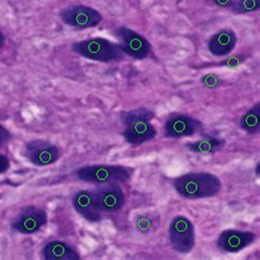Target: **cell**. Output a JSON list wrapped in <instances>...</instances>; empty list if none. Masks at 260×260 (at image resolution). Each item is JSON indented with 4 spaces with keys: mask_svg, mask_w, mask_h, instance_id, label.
<instances>
[{
    "mask_svg": "<svg viewBox=\"0 0 260 260\" xmlns=\"http://www.w3.org/2000/svg\"><path fill=\"white\" fill-rule=\"evenodd\" d=\"M173 186L181 198L197 200L217 196L222 190V181L210 173H189L176 178Z\"/></svg>",
    "mask_w": 260,
    "mask_h": 260,
    "instance_id": "6da1fadb",
    "label": "cell"
},
{
    "mask_svg": "<svg viewBox=\"0 0 260 260\" xmlns=\"http://www.w3.org/2000/svg\"><path fill=\"white\" fill-rule=\"evenodd\" d=\"M77 55L100 63H118L124 58L119 43H113L106 38H91L78 41L72 45Z\"/></svg>",
    "mask_w": 260,
    "mask_h": 260,
    "instance_id": "7a4b0ae2",
    "label": "cell"
},
{
    "mask_svg": "<svg viewBox=\"0 0 260 260\" xmlns=\"http://www.w3.org/2000/svg\"><path fill=\"white\" fill-rule=\"evenodd\" d=\"M132 175L133 168L122 165H90L80 167L75 172L77 179L94 184L126 182Z\"/></svg>",
    "mask_w": 260,
    "mask_h": 260,
    "instance_id": "3957f363",
    "label": "cell"
},
{
    "mask_svg": "<svg viewBox=\"0 0 260 260\" xmlns=\"http://www.w3.org/2000/svg\"><path fill=\"white\" fill-rule=\"evenodd\" d=\"M59 19L75 30H88L98 26L104 17L101 13L85 5H71L59 11Z\"/></svg>",
    "mask_w": 260,
    "mask_h": 260,
    "instance_id": "277c9868",
    "label": "cell"
},
{
    "mask_svg": "<svg viewBox=\"0 0 260 260\" xmlns=\"http://www.w3.org/2000/svg\"><path fill=\"white\" fill-rule=\"evenodd\" d=\"M170 245L178 254L187 255L196 246L194 225L187 216L177 215L169 225Z\"/></svg>",
    "mask_w": 260,
    "mask_h": 260,
    "instance_id": "5b68a950",
    "label": "cell"
},
{
    "mask_svg": "<svg viewBox=\"0 0 260 260\" xmlns=\"http://www.w3.org/2000/svg\"><path fill=\"white\" fill-rule=\"evenodd\" d=\"M115 38L119 40V45L125 55L134 59H145L152 54V44L141 33L129 29L126 25L118 26L114 30Z\"/></svg>",
    "mask_w": 260,
    "mask_h": 260,
    "instance_id": "8992f818",
    "label": "cell"
},
{
    "mask_svg": "<svg viewBox=\"0 0 260 260\" xmlns=\"http://www.w3.org/2000/svg\"><path fill=\"white\" fill-rule=\"evenodd\" d=\"M46 223V212L40 207L29 205V207H24L12 218L10 229L13 232L19 233V234L32 235L42 230Z\"/></svg>",
    "mask_w": 260,
    "mask_h": 260,
    "instance_id": "52a82bcc",
    "label": "cell"
},
{
    "mask_svg": "<svg viewBox=\"0 0 260 260\" xmlns=\"http://www.w3.org/2000/svg\"><path fill=\"white\" fill-rule=\"evenodd\" d=\"M24 154L28 160L38 167H46L55 164L60 156L59 148L47 140H32L26 143Z\"/></svg>",
    "mask_w": 260,
    "mask_h": 260,
    "instance_id": "ba28073f",
    "label": "cell"
},
{
    "mask_svg": "<svg viewBox=\"0 0 260 260\" xmlns=\"http://www.w3.org/2000/svg\"><path fill=\"white\" fill-rule=\"evenodd\" d=\"M203 128L202 122L183 113L169 115L164 124V134L169 139H182L197 134Z\"/></svg>",
    "mask_w": 260,
    "mask_h": 260,
    "instance_id": "9c48e42d",
    "label": "cell"
},
{
    "mask_svg": "<svg viewBox=\"0 0 260 260\" xmlns=\"http://www.w3.org/2000/svg\"><path fill=\"white\" fill-rule=\"evenodd\" d=\"M256 237V234L252 232L226 230L218 235L216 244L222 251L236 254L254 244Z\"/></svg>",
    "mask_w": 260,
    "mask_h": 260,
    "instance_id": "30bf717a",
    "label": "cell"
},
{
    "mask_svg": "<svg viewBox=\"0 0 260 260\" xmlns=\"http://www.w3.org/2000/svg\"><path fill=\"white\" fill-rule=\"evenodd\" d=\"M99 209L105 213H113L125 204V194L116 183L104 184L93 191Z\"/></svg>",
    "mask_w": 260,
    "mask_h": 260,
    "instance_id": "8fae6325",
    "label": "cell"
},
{
    "mask_svg": "<svg viewBox=\"0 0 260 260\" xmlns=\"http://www.w3.org/2000/svg\"><path fill=\"white\" fill-rule=\"evenodd\" d=\"M73 207L86 221L97 223L102 220V212L95 201L93 191L79 190L73 196Z\"/></svg>",
    "mask_w": 260,
    "mask_h": 260,
    "instance_id": "7c38bea8",
    "label": "cell"
},
{
    "mask_svg": "<svg viewBox=\"0 0 260 260\" xmlns=\"http://www.w3.org/2000/svg\"><path fill=\"white\" fill-rule=\"evenodd\" d=\"M150 122L152 121L140 120L124 124L125 129L123 136L128 144L141 145L156 138L157 129Z\"/></svg>",
    "mask_w": 260,
    "mask_h": 260,
    "instance_id": "4fadbf2b",
    "label": "cell"
},
{
    "mask_svg": "<svg viewBox=\"0 0 260 260\" xmlns=\"http://www.w3.org/2000/svg\"><path fill=\"white\" fill-rule=\"evenodd\" d=\"M237 44L236 33L232 29H222L208 41V50L213 56H226L234 51Z\"/></svg>",
    "mask_w": 260,
    "mask_h": 260,
    "instance_id": "5bb4252c",
    "label": "cell"
},
{
    "mask_svg": "<svg viewBox=\"0 0 260 260\" xmlns=\"http://www.w3.org/2000/svg\"><path fill=\"white\" fill-rule=\"evenodd\" d=\"M41 257L44 260H78L79 252L61 241H53L45 244L41 251Z\"/></svg>",
    "mask_w": 260,
    "mask_h": 260,
    "instance_id": "9a60e30c",
    "label": "cell"
},
{
    "mask_svg": "<svg viewBox=\"0 0 260 260\" xmlns=\"http://www.w3.org/2000/svg\"><path fill=\"white\" fill-rule=\"evenodd\" d=\"M225 146V141L217 138H205L193 143H188L186 147L189 152L197 154H214L222 150Z\"/></svg>",
    "mask_w": 260,
    "mask_h": 260,
    "instance_id": "2e32d148",
    "label": "cell"
},
{
    "mask_svg": "<svg viewBox=\"0 0 260 260\" xmlns=\"http://www.w3.org/2000/svg\"><path fill=\"white\" fill-rule=\"evenodd\" d=\"M239 127L247 134H258L260 131V105L256 104L243 114Z\"/></svg>",
    "mask_w": 260,
    "mask_h": 260,
    "instance_id": "e0dca14e",
    "label": "cell"
},
{
    "mask_svg": "<svg viewBox=\"0 0 260 260\" xmlns=\"http://www.w3.org/2000/svg\"><path fill=\"white\" fill-rule=\"evenodd\" d=\"M154 118H155V113L146 108H138V109H133V110L123 111L121 113V120L123 122V124H127V123L140 121V120L152 121Z\"/></svg>",
    "mask_w": 260,
    "mask_h": 260,
    "instance_id": "ac0fdd59",
    "label": "cell"
},
{
    "mask_svg": "<svg viewBox=\"0 0 260 260\" xmlns=\"http://www.w3.org/2000/svg\"><path fill=\"white\" fill-rule=\"evenodd\" d=\"M260 9V0H236L231 11L235 15H248Z\"/></svg>",
    "mask_w": 260,
    "mask_h": 260,
    "instance_id": "d6986e66",
    "label": "cell"
},
{
    "mask_svg": "<svg viewBox=\"0 0 260 260\" xmlns=\"http://www.w3.org/2000/svg\"><path fill=\"white\" fill-rule=\"evenodd\" d=\"M222 78L216 74H207L201 77V84L208 89H216L222 85Z\"/></svg>",
    "mask_w": 260,
    "mask_h": 260,
    "instance_id": "ffe728a7",
    "label": "cell"
},
{
    "mask_svg": "<svg viewBox=\"0 0 260 260\" xmlns=\"http://www.w3.org/2000/svg\"><path fill=\"white\" fill-rule=\"evenodd\" d=\"M153 220L148 215H140L135 220V228L141 233H148L153 229Z\"/></svg>",
    "mask_w": 260,
    "mask_h": 260,
    "instance_id": "44dd1931",
    "label": "cell"
},
{
    "mask_svg": "<svg viewBox=\"0 0 260 260\" xmlns=\"http://www.w3.org/2000/svg\"><path fill=\"white\" fill-rule=\"evenodd\" d=\"M208 4L215 6L220 9H225V10H231L233 8V6L235 5L236 0H205Z\"/></svg>",
    "mask_w": 260,
    "mask_h": 260,
    "instance_id": "7402d4cb",
    "label": "cell"
},
{
    "mask_svg": "<svg viewBox=\"0 0 260 260\" xmlns=\"http://www.w3.org/2000/svg\"><path fill=\"white\" fill-rule=\"evenodd\" d=\"M13 135L8 128L0 124V148L5 147L12 141Z\"/></svg>",
    "mask_w": 260,
    "mask_h": 260,
    "instance_id": "603a6c76",
    "label": "cell"
},
{
    "mask_svg": "<svg viewBox=\"0 0 260 260\" xmlns=\"http://www.w3.org/2000/svg\"><path fill=\"white\" fill-rule=\"evenodd\" d=\"M10 168V161L8 157L0 154V175L5 174Z\"/></svg>",
    "mask_w": 260,
    "mask_h": 260,
    "instance_id": "cb8c5ba5",
    "label": "cell"
},
{
    "mask_svg": "<svg viewBox=\"0 0 260 260\" xmlns=\"http://www.w3.org/2000/svg\"><path fill=\"white\" fill-rule=\"evenodd\" d=\"M5 42H6V40H5V36H4L3 31L0 30V50H2L3 47L5 46Z\"/></svg>",
    "mask_w": 260,
    "mask_h": 260,
    "instance_id": "d4e9b609",
    "label": "cell"
}]
</instances>
